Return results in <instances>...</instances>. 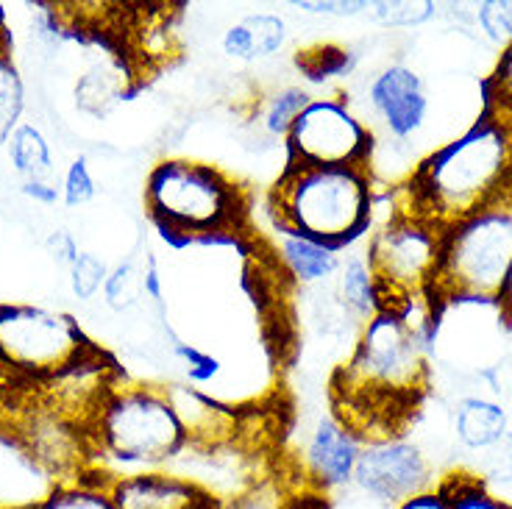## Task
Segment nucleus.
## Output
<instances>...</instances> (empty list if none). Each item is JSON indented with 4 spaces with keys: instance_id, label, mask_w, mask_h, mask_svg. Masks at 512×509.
<instances>
[{
    "instance_id": "nucleus-1",
    "label": "nucleus",
    "mask_w": 512,
    "mask_h": 509,
    "mask_svg": "<svg viewBox=\"0 0 512 509\" xmlns=\"http://www.w3.org/2000/svg\"><path fill=\"white\" fill-rule=\"evenodd\" d=\"M426 390V334L390 309L362 326L329 384L332 412L346 420L362 443L404 434L401 426L421 407Z\"/></svg>"
},
{
    "instance_id": "nucleus-2",
    "label": "nucleus",
    "mask_w": 512,
    "mask_h": 509,
    "mask_svg": "<svg viewBox=\"0 0 512 509\" xmlns=\"http://www.w3.org/2000/svg\"><path fill=\"white\" fill-rule=\"evenodd\" d=\"M510 181L512 126L487 109L457 140L415 167L404 206L446 229L496 201Z\"/></svg>"
},
{
    "instance_id": "nucleus-3",
    "label": "nucleus",
    "mask_w": 512,
    "mask_h": 509,
    "mask_svg": "<svg viewBox=\"0 0 512 509\" xmlns=\"http://www.w3.org/2000/svg\"><path fill=\"white\" fill-rule=\"evenodd\" d=\"M84 426L92 471L109 479L173 468L190 448L165 384L115 382Z\"/></svg>"
},
{
    "instance_id": "nucleus-4",
    "label": "nucleus",
    "mask_w": 512,
    "mask_h": 509,
    "mask_svg": "<svg viewBox=\"0 0 512 509\" xmlns=\"http://www.w3.org/2000/svg\"><path fill=\"white\" fill-rule=\"evenodd\" d=\"M268 209L273 226L298 231L343 251L371 229L376 179L371 167H312L287 162L270 187Z\"/></svg>"
},
{
    "instance_id": "nucleus-5",
    "label": "nucleus",
    "mask_w": 512,
    "mask_h": 509,
    "mask_svg": "<svg viewBox=\"0 0 512 509\" xmlns=\"http://www.w3.org/2000/svg\"><path fill=\"white\" fill-rule=\"evenodd\" d=\"M145 212L165 237L179 242L237 237L248 226L251 201L223 167L190 156H170L151 167Z\"/></svg>"
},
{
    "instance_id": "nucleus-6",
    "label": "nucleus",
    "mask_w": 512,
    "mask_h": 509,
    "mask_svg": "<svg viewBox=\"0 0 512 509\" xmlns=\"http://www.w3.org/2000/svg\"><path fill=\"white\" fill-rule=\"evenodd\" d=\"M512 268V181L496 201L462 217L443 231V251L435 287L429 295L432 312L446 304L479 301L496 304Z\"/></svg>"
},
{
    "instance_id": "nucleus-7",
    "label": "nucleus",
    "mask_w": 512,
    "mask_h": 509,
    "mask_svg": "<svg viewBox=\"0 0 512 509\" xmlns=\"http://www.w3.org/2000/svg\"><path fill=\"white\" fill-rule=\"evenodd\" d=\"M443 231V226L410 206H398L373 231L365 242V254L379 284L382 309L404 312L407 306L429 304L440 268Z\"/></svg>"
},
{
    "instance_id": "nucleus-8",
    "label": "nucleus",
    "mask_w": 512,
    "mask_h": 509,
    "mask_svg": "<svg viewBox=\"0 0 512 509\" xmlns=\"http://www.w3.org/2000/svg\"><path fill=\"white\" fill-rule=\"evenodd\" d=\"M98 351L78 320L59 309L0 304V368L17 379L51 382Z\"/></svg>"
},
{
    "instance_id": "nucleus-9",
    "label": "nucleus",
    "mask_w": 512,
    "mask_h": 509,
    "mask_svg": "<svg viewBox=\"0 0 512 509\" xmlns=\"http://www.w3.org/2000/svg\"><path fill=\"white\" fill-rule=\"evenodd\" d=\"M373 145L371 126H365L351 103L332 95H312L284 137L287 162L312 167H368Z\"/></svg>"
},
{
    "instance_id": "nucleus-10",
    "label": "nucleus",
    "mask_w": 512,
    "mask_h": 509,
    "mask_svg": "<svg viewBox=\"0 0 512 509\" xmlns=\"http://www.w3.org/2000/svg\"><path fill=\"white\" fill-rule=\"evenodd\" d=\"M435 487V468L429 454L415 440L404 434H390L362 443L351 479V490L362 498L382 509H396L398 504Z\"/></svg>"
},
{
    "instance_id": "nucleus-11",
    "label": "nucleus",
    "mask_w": 512,
    "mask_h": 509,
    "mask_svg": "<svg viewBox=\"0 0 512 509\" xmlns=\"http://www.w3.org/2000/svg\"><path fill=\"white\" fill-rule=\"evenodd\" d=\"M3 420L12 423L17 434L26 440V446L34 451V457L59 484L76 482L92 471L90 437L81 420L64 415L45 401H39L37 407L20 409L14 418Z\"/></svg>"
},
{
    "instance_id": "nucleus-12",
    "label": "nucleus",
    "mask_w": 512,
    "mask_h": 509,
    "mask_svg": "<svg viewBox=\"0 0 512 509\" xmlns=\"http://www.w3.org/2000/svg\"><path fill=\"white\" fill-rule=\"evenodd\" d=\"M362 437L334 412L318 415L301 437L298 473L312 496L334 498L351 490Z\"/></svg>"
},
{
    "instance_id": "nucleus-13",
    "label": "nucleus",
    "mask_w": 512,
    "mask_h": 509,
    "mask_svg": "<svg viewBox=\"0 0 512 509\" xmlns=\"http://www.w3.org/2000/svg\"><path fill=\"white\" fill-rule=\"evenodd\" d=\"M365 106L371 117L384 128L387 140L410 142L418 137L432 112L426 81L410 64L393 62L376 70L365 87Z\"/></svg>"
},
{
    "instance_id": "nucleus-14",
    "label": "nucleus",
    "mask_w": 512,
    "mask_h": 509,
    "mask_svg": "<svg viewBox=\"0 0 512 509\" xmlns=\"http://www.w3.org/2000/svg\"><path fill=\"white\" fill-rule=\"evenodd\" d=\"M117 509H223V498L176 468L128 473L109 479Z\"/></svg>"
},
{
    "instance_id": "nucleus-15",
    "label": "nucleus",
    "mask_w": 512,
    "mask_h": 509,
    "mask_svg": "<svg viewBox=\"0 0 512 509\" xmlns=\"http://www.w3.org/2000/svg\"><path fill=\"white\" fill-rule=\"evenodd\" d=\"M59 482L34 457L12 423L0 418V509H34Z\"/></svg>"
},
{
    "instance_id": "nucleus-16",
    "label": "nucleus",
    "mask_w": 512,
    "mask_h": 509,
    "mask_svg": "<svg viewBox=\"0 0 512 509\" xmlns=\"http://www.w3.org/2000/svg\"><path fill=\"white\" fill-rule=\"evenodd\" d=\"M165 390L176 407L184 432L190 437V448L209 451V448H226L237 440L240 434L237 409L192 384L173 382L165 384Z\"/></svg>"
},
{
    "instance_id": "nucleus-17",
    "label": "nucleus",
    "mask_w": 512,
    "mask_h": 509,
    "mask_svg": "<svg viewBox=\"0 0 512 509\" xmlns=\"http://www.w3.org/2000/svg\"><path fill=\"white\" fill-rule=\"evenodd\" d=\"M126 64L131 73H156L181 56L176 12L167 6H145L128 23Z\"/></svg>"
},
{
    "instance_id": "nucleus-18",
    "label": "nucleus",
    "mask_w": 512,
    "mask_h": 509,
    "mask_svg": "<svg viewBox=\"0 0 512 509\" xmlns=\"http://www.w3.org/2000/svg\"><path fill=\"white\" fill-rule=\"evenodd\" d=\"M287 39H290V26L282 14L251 12L226 26V31L220 34V51L231 62H268L284 51Z\"/></svg>"
},
{
    "instance_id": "nucleus-19",
    "label": "nucleus",
    "mask_w": 512,
    "mask_h": 509,
    "mask_svg": "<svg viewBox=\"0 0 512 509\" xmlns=\"http://www.w3.org/2000/svg\"><path fill=\"white\" fill-rule=\"evenodd\" d=\"M273 248L276 259L284 268V273L301 287H320L329 284L340 265V251L332 245L304 237L298 231L273 226Z\"/></svg>"
},
{
    "instance_id": "nucleus-20",
    "label": "nucleus",
    "mask_w": 512,
    "mask_h": 509,
    "mask_svg": "<svg viewBox=\"0 0 512 509\" xmlns=\"http://www.w3.org/2000/svg\"><path fill=\"white\" fill-rule=\"evenodd\" d=\"M332 293L340 309L359 329L382 312V295H379V284H376L365 248H351L348 254H340V265L332 279Z\"/></svg>"
},
{
    "instance_id": "nucleus-21",
    "label": "nucleus",
    "mask_w": 512,
    "mask_h": 509,
    "mask_svg": "<svg viewBox=\"0 0 512 509\" xmlns=\"http://www.w3.org/2000/svg\"><path fill=\"white\" fill-rule=\"evenodd\" d=\"M510 432V415L499 401L485 395H465L451 415V434L465 451H490Z\"/></svg>"
},
{
    "instance_id": "nucleus-22",
    "label": "nucleus",
    "mask_w": 512,
    "mask_h": 509,
    "mask_svg": "<svg viewBox=\"0 0 512 509\" xmlns=\"http://www.w3.org/2000/svg\"><path fill=\"white\" fill-rule=\"evenodd\" d=\"M312 101V92L298 87V84H284L276 90L259 95V101L251 109L256 131H262L270 140H282L293 126V120L301 115V109Z\"/></svg>"
},
{
    "instance_id": "nucleus-23",
    "label": "nucleus",
    "mask_w": 512,
    "mask_h": 509,
    "mask_svg": "<svg viewBox=\"0 0 512 509\" xmlns=\"http://www.w3.org/2000/svg\"><path fill=\"white\" fill-rule=\"evenodd\" d=\"M9 165L23 181H51L53 153L48 137L34 123H20L6 142Z\"/></svg>"
},
{
    "instance_id": "nucleus-24",
    "label": "nucleus",
    "mask_w": 512,
    "mask_h": 509,
    "mask_svg": "<svg viewBox=\"0 0 512 509\" xmlns=\"http://www.w3.org/2000/svg\"><path fill=\"white\" fill-rule=\"evenodd\" d=\"M128 78L120 64H92L76 84V103L87 115H106L128 92Z\"/></svg>"
},
{
    "instance_id": "nucleus-25",
    "label": "nucleus",
    "mask_w": 512,
    "mask_h": 509,
    "mask_svg": "<svg viewBox=\"0 0 512 509\" xmlns=\"http://www.w3.org/2000/svg\"><path fill=\"white\" fill-rule=\"evenodd\" d=\"M34 509H117L109 493V476L87 471L76 482L59 484L51 496Z\"/></svg>"
},
{
    "instance_id": "nucleus-26",
    "label": "nucleus",
    "mask_w": 512,
    "mask_h": 509,
    "mask_svg": "<svg viewBox=\"0 0 512 509\" xmlns=\"http://www.w3.org/2000/svg\"><path fill=\"white\" fill-rule=\"evenodd\" d=\"M26 112V84L12 59L9 42L0 45V148L9 142L14 128L23 123Z\"/></svg>"
},
{
    "instance_id": "nucleus-27",
    "label": "nucleus",
    "mask_w": 512,
    "mask_h": 509,
    "mask_svg": "<svg viewBox=\"0 0 512 509\" xmlns=\"http://www.w3.org/2000/svg\"><path fill=\"white\" fill-rule=\"evenodd\" d=\"M437 487L446 496L448 509H512L510 501L490 493L487 484L471 473H451Z\"/></svg>"
},
{
    "instance_id": "nucleus-28",
    "label": "nucleus",
    "mask_w": 512,
    "mask_h": 509,
    "mask_svg": "<svg viewBox=\"0 0 512 509\" xmlns=\"http://www.w3.org/2000/svg\"><path fill=\"white\" fill-rule=\"evenodd\" d=\"M103 304L112 312H128L134 306H140L145 298V268H137L134 259H126L109 270V279L103 284Z\"/></svg>"
},
{
    "instance_id": "nucleus-29",
    "label": "nucleus",
    "mask_w": 512,
    "mask_h": 509,
    "mask_svg": "<svg viewBox=\"0 0 512 509\" xmlns=\"http://www.w3.org/2000/svg\"><path fill=\"white\" fill-rule=\"evenodd\" d=\"M368 14L384 28H418L437 14L432 0H376L368 6Z\"/></svg>"
},
{
    "instance_id": "nucleus-30",
    "label": "nucleus",
    "mask_w": 512,
    "mask_h": 509,
    "mask_svg": "<svg viewBox=\"0 0 512 509\" xmlns=\"http://www.w3.org/2000/svg\"><path fill=\"white\" fill-rule=\"evenodd\" d=\"M70 290L76 295L78 301H92L103 293V284L109 279V268L101 256L90 254V251H81L78 259L70 265Z\"/></svg>"
},
{
    "instance_id": "nucleus-31",
    "label": "nucleus",
    "mask_w": 512,
    "mask_h": 509,
    "mask_svg": "<svg viewBox=\"0 0 512 509\" xmlns=\"http://www.w3.org/2000/svg\"><path fill=\"white\" fill-rule=\"evenodd\" d=\"M474 20L479 31L499 45L501 51L512 42V0H485L474 9Z\"/></svg>"
},
{
    "instance_id": "nucleus-32",
    "label": "nucleus",
    "mask_w": 512,
    "mask_h": 509,
    "mask_svg": "<svg viewBox=\"0 0 512 509\" xmlns=\"http://www.w3.org/2000/svg\"><path fill=\"white\" fill-rule=\"evenodd\" d=\"M170 354L179 359L184 376L192 384H206L212 382L220 373V362L209 351H204L201 345L184 343L176 334H170Z\"/></svg>"
},
{
    "instance_id": "nucleus-33",
    "label": "nucleus",
    "mask_w": 512,
    "mask_h": 509,
    "mask_svg": "<svg viewBox=\"0 0 512 509\" xmlns=\"http://www.w3.org/2000/svg\"><path fill=\"white\" fill-rule=\"evenodd\" d=\"M59 192H62V204L67 209H78V206H87L95 198L98 192V184H95V176H92L90 165L84 156L73 159L67 170H64L62 184H59Z\"/></svg>"
},
{
    "instance_id": "nucleus-34",
    "label": "nucleus",
    "mask_w": 512,
    "mask_h": 509,
    "mask_svg": "<svg viewBox=\"0 0 512 509\" xmlns=\"http://www.w3.org/2000/svg\"><path fill=\"white\" fill-rule=\"evenodd\" d=\"M298 67L307 73V78L343 76L351 67V53L332 45H318L315 51H298Z\"/></svg>"
},
{
    "instance_id": "nucleus-35",
    "label": "nucleus",
    "mask_w": 512,
    "mask_h": 509,
    "mask_svg": "<svg viewBox=\"0 0 512 509\" xmlns=\"http://www.w3.org/2000/svg\"><path fill=\"white\" fill-rule=\"evenodd\" d=\"M490 112L512 126V42L501 51L496 73L490 78Z\"/></svg>"
},
{
    "instance_id": "nucleus-36",
    "label": "nucleus",
    "mask_w": 512,
    "mask_h": 509,
    "mask_svg": "<svg viewBox=\"0 0 512 509\" xmlns=\"http://www.w3.org/2000/svg\"><path fill=\"white\" fill-rule=\"evenodd\" d=\"M482 482L512 484V429L499 446L490 448L482 459Z\"/></svg>"
},
{
    "instance_id": "nucleus-37",
    "label": "nucleus",
    "mask_w": 512,
    "mask_h": 509,
    "mask_svg": "<svg viewBox=\"0 0 512 509\" xmlns=\"http://www.w3.org/2000/svg\"><path fill=\"white\" fill-rule=\"evenodd\" d=\"M298 12L307 14H320V17H359V14H368V6L365 0H323V3H312V0H304V3H293Z\"/></svg>"
},
{
    "instance_id": "nucleus-38",
    "label": "nucleus",
    "mask_w": 512,
    "mask_h": 509,
    "mask_svg": "<svg viewBox=\"0 0 512 509\" xmlns=\"http://www.w3.org/2000/svg\"><path fill=\"white\" fill-rule=\"evenodd\" d=\"M45 245H48V251L53 254V259H56L59 265H67V268H70V265H73V262L78 259V254H81V251H78L76 237H73L70 231H64V229L53 231Z\"/></svg>"
},
{
    "instance_id": "nucleus-39",
    "label": "nucleus",
    "mask_w": 512,
    "mask_h": 509,
    "mask_svg": "<svg viewBox=\"0 0 512 509\" xmlns=\"http://www.w3.org/2000/svg\"><path fill=\"white\" fill-rule=\"evenodd\" d=\"M23 195H28V198H34L37 204H45L51 206L56 204V201H62V192H59V187L53 184V181H23Z\"/></svg>"
},
{
    "instance_id": "nucleus-40",
    "label": "nucleus",
    "mask_w": 512,
    "mask_h": 509,
    "mask_svg": "<svg viewBox=\"0 0 512 509\" xmlns=\"http://www.w3.org/2000/svg\"><path fill=\"white\" fill-rule=\"evenodd\" d=\"M396 509H448V501L446 496L440 493V487H435V490H429V493H421V496L398 504Z\"/></svg>"
},
{
    "instance_id": "nucleus-41",
    "label": "nucleus",
    "mask_w": 512,
    "mask_h": 509,
    "mask_svg": "<svg viewBox=\"0 0 512 509\" xmlns=\"http://www.w3.org/2000/svg\"><path fill=\"white\" fill-rule=\"evenodd\" d=\"M496 306H499L501 318L510 320L512 323V268H510V276H507V281H504V290H501Z\"/></svg>"
},
{
    "instance_id": "nucleus-42",
    "label": "nucleus",
    "mask_w": 512,
    "mask_h": 509,
    "mask_svg": "<svg viewBox=\"0 0 512 509\" xmlns=\"http://www.w3.org/2000/svg\"><path fill=\"white\" fill-rule=\"evenodd\" d=\"M9 42V34H6V26H3V9H0V45Z\"/></svg>"
}]
</instances>
